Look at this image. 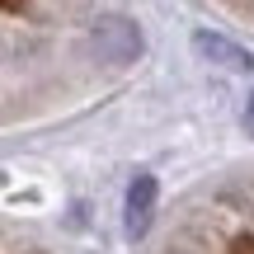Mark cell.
<instances>
[{
  "instance_id": "obj_1",
  "label": "cell",
  "mask_w": 254,
  "mask_h": 254,
  "mask_svg": "<svg viewBox=\"0 0 254 254\" xmlns=\"http://www.w3.org/2000/svg\"><path fill=\"white\" fill-rule=\"evenodd\" d=\"M90 47H94L99 62L127 66V62L141 57V28H136L132 19H123V14H109V19H99V24L90 28Z\"/></svg>"
},
{
  "instance_id": "obj_2",
  "label": "cell",
  "mask_w": 254,
  "mask_h": 254,
  "mask_svg": "<svg viewBox=\"0 0 254 254\" xmlns=\"http://www.w3.org/2000/svg\"><path fill=\"white\" fill-rule=\"evenodd\" d=\"M193 47H198V57H207V62L226 66V71H254V52H245L240 43H231V38L221 33H193Z\"/></svg>"
},
{
  "instance_id": "obj_3",
  "label": "cell",
  "mask_w": 254,
  "mask_h": 254,
  "mask_svg": "<svg viewBox=\"0 0 254 254\" xmlns=\"http://www.w3.org/2000/svg\"><path fill=\"white\" fill-rule=\"evenodd\" d=\"M151 212H155V179L151 174H136L132 189H127V236H141L151 226Z\"/></svg>"
},
{
  "instance_id": "obj_4",
  "label": "cell",
  "mask_w": 254,
  "mask_h": 254,
  "mask_svg": "<svg viewBox=\"0 0 254 254\" xmlns=\"http://www.w3.org/2000/svg\"><path fill=\"white\" fill-rule=\"evenodd\" d=\"M245 127L254 132V99H250V109H245Z\"/></svg>"
}]
</instances>
